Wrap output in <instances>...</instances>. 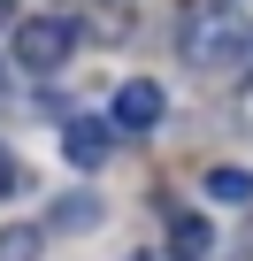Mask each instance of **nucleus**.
Wrapping results in <instances>:
<instances>
[{"label":"nucleus","mask_w":253,"mask_h":261,"mask_svg":"<svg viewBox=\"0 0 253 261\" xmlns=\"http://www.w3.org/2000/svg\"><path fill=\"white\" fill-rule=\"evenodd\" d=\"M138 261H154V253H138Z\"/></svg>","instance_id":"nucleus-12"},{"label":"nucleus","mask_w":253,"mask_h":261,"mask_svg":"<svg viewBox=\"0 0 253 261\" xmlns=\"http://www.w3.org/2000/svg\"><path fill=\"white\" fill-rule=\"evenodd\" d=\"M169 253H177V261H207V253H215V230H207L200 215H177V223H169Z\"/></svg>","instance_id":"nucleus-6"},{"label":"nucleus","mask_w":253,"mask_h":261,"mask_svg":"<svg viewBox=\"0 0 253 261\" xmlns=\"http://www.w3.org/2000/svg\"><path fill=\"white\" fill-rule=\"evenodd\" d=\"M245 115H253V85H245Z\"/></svg>","instance_id":"nucleus-11"},{"label":"nucleus","mask_w":253,"mask_h":261,"mask_svg":"<svg viewBox=\"0 0 253 261\" xmlns=\"http://www.w3.org/2000/svg\"><path fill=\"white\" fill-rule=\"evenodd\" d=\"M69 46H77V23H69V16H23V23H16V39H8L16 69H31V77L62 69V62H69Z\"/></svg>","instance_id":"nucleus-2"},{"label":"nucleus","mask_w":253,"mask_h":261,"mask_svg":"<svg viewBox=\"0 0 253 261\" xmlns=\"http://www.w3.org/2000/svg\"><path fill=\"white\" fill-rule=\"evenodd\" d=\"M161 108H169V92L154 85V77H131V85H115V130H146L161 123Z\"/></svg>","instance_id":"nucleus-3"},{"label":"nucleus","mask_w":253,"mask_h":261,"mask_svg":"<svg viewBox=\"0 0 253 261\" xmlns=\"http://www.w3.org/2000/svg\"><path fill=\"white\" fill-rule=\"evenodd\" d=\"M39 238H46V230H16V238H0V261H31Z\"/></svg>","instance_id":"nucleus-8"},{"label":"nucleus","mask_w":253,"mask_h":261,"mask_svg":"<svg viewBox=\"0 0 253 261\" xmlns=\"http://www.w3.org/2000/svg\"><path fill=\"white\" fill-rule=\"evenodd\" d=\"M16 185H23V169H16V162H0V192H16Z\"/></svg>","instance_id":"nucleus-9"},{"label":"nucleus","mask_w":253,"mask_h":261,"mask_svg":"<svg viewBox=\"0 0 253 261\" xmlns=\"http://www.w3.org/2000/svg\"><path fill=\"white\" fill-rule=\"evenodd\" d=\"M100 215H107V207H100V192H69V200H54V207H46V223H39V230H46V238H85V230H100Z\"/></svg>","instance_id":"nucleus-5"},{"label":"nucleus","mask_w":253,"mask_h":261,"mask_svg":"<svg viewBox=\"0 0 253 261\" xmlns=\"http://www.w3.org/2000/svg\"><path fill=\"white\" fill-rule=\"evenodd\" d=\"M107 146H115V123H100V115H69V123H62V154H69V169H100Z\"/></svg>","instance_id":"nucleus-4"},{"label":"nucleus","mask_w":253,"mask_h":261,"mask_svg":"<svg viewBox=\"0 0 253 261\" xmlns=\"http://www.w3.org/2000/svg\"><path fill=\"white\" fill-rule=\"evenodd\" d=\"M0 31H8V39H16V8H8V0H0Z\"/></svg>","instance_id":"nucleus-10"},{"label":"nucleus","mask_w":253,"mask_h":261,"mask_svg":"<svg viewBox=\"0 0 253 261\" xmlns=\"http://www.w3.org/2000/svg\"><path fill=\"white\" fill-rule=\"evenodd\" d=\"M177 54L200 77H230L253 69V31L238 16V0H184V23H177Z\"/></svg>","instance_id":"nucleus-1"},{"label":"nucleus","mask_w":253,"mask_h":261,"mask_svg":"<svg viewBox=\"0 0 253 261\" xmlns=\"http://www.w3.org/2000/svg\"><path fill=\"white\" fill-rule=\"evenodd\" d=\"M207 200L245 207V200H253V169H230V162H222V169H207Z\"/></svg>","instance_id":"nucleus-7"}]
</instances>
